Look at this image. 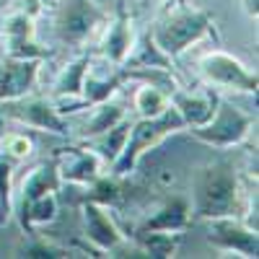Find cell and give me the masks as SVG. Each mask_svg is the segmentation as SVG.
Segmentation results:
<instances>
[{
    "mask_svg": "<svg viewBox=\"0 0 259 259\" xmlns=\"http://www.w3.org/2000/svg\"><path fill=\"white\" fill-rule=\"evenodd\" d=\"M189 210L197 218L239 215L241 210V179L228 161H210L192 171L189 182Z\"/></svg>",
    "mask_w": 259,
    "mask_h": 259,
    "instance_id": "obj_1",
    "label": "cell"
},
{
    "mask_svg": "<svg viewBox=\"0 0 259 259\" xmlns=\"http://www.w3.org/2000/svg\"><path fill=\"white\" fill-rule=\"evenodd\" d=\"M148 31L171 60H177L205 36H215V18L189 0H163Z\"/></svg>",
    "mask_w": 259,
    "mask_h": 259,
    "instance_id": "obj_2",
    "label": "cell"
},
{
    "mask_svg": "<svg viewBox=\"0 0 259 259\" xmlns=\"http://www.w3.org/2000/svg\"><path fill=\"white\" fill-rule=\"evenodd\" d=\"M182 130H187L184 119L179 117V112L171 104H168V109H163L156 117H138L135 122H130V133H127L124 148H122V153L117 156V161L109 166V171L127 179L140 166L143 156L148 153L150 148L161 145L168 135L182 133Z\"/></svg>",
    "mask_w": 259,
    "mask_h": 259,
    "instance_id": "obj_3",
    "label": "cell"
},
{
    "mask_svg": "<svg viewBox=\"0 0 259 259\" xmlns=\"http://www.w3.org/2000/svg\"><path fill=\"white\" fill-rule=\"evenodd\" d=\"M106 13L96 0H55L52 6V34L65 47H80L104 24Z\"/></svg>",
    "mask_w": 259,
    "mask_h": 259,
    "instance_id": "obj_4",
    "label": "cell"
},
{
    "mask_svg": "<svg viewBox=\"0 0 259 259\" xmlns=\"http://www.w3.org/2000/svg\"><path fill=\"white\" fill-rule=\"evenodd\" d=\"M254 127V117L239 106H233L231 101L221 99L215 106L212 117L200 124V127H187L194 140H200L210 148H233L249 138Z\"/></svg>",
    "mask_w": 259,
    "mask_h": 259,
    "instance_id": "obj_5",
    "label": "cell"
},
{
    "mask_svg": "<svg viewBox=\"0 0 259 259\" xmlns=\"http://www.w3.org/2000/svg\"><path fill=\"white\" fill-rule=\"evenodd\" d=\"M0 117L8 122H16L21 127L39 130V133H52V135L70 133V124L65 119V114H60L57 104L52 99H41L31 94L0 101Z\"/></svg>",
    "mask_w": 259,
    "mask_h": 259,
    "instance_id": "obj_6",
    "label": "cell"
},
{
    "mask_svg": "<svg viewBox=\"0 0 259 259\" xmlns=\"http://www.w3.org/2000/svg\"><path fill=\"white\" fill-rule=\"evenodd\" d=\"M200 75L205 83L218 85V89H231V91H241V94H256L259 78L254 70H249L246 65L223 50H210L200 55L197 60Z\"/></svg>",
    "mask_w": 259,
    "mask_h": 259,
    "instance_id": "obj_7",
    "label": "cell"
},
{
    "mask_svg": "<svg viewBox=\"0 0 259 259\" xmlns=\"http://www.w3.org/2000/svg\"><path fill=\"white\" fill-rule=\"evenodd\" d=\"M13 11L3 18L0 24V39H3V52L11 57H36L45 60L50 55L47 47H41L36 41V26L34 21L36 16H31L29 11L11 6Z\"/></svg>",
    "mask_w": 259,
    "mask_h": 259,
    "instance_id": "obj_8",
    "label": "cell"
},
{
    "mask_svg": "<svg viewBox=\"0 0 259 259\" xmlns=\"http://www.w3.org/2000/svg\"><path fill=\"white\" fill-rule=\"evenodd\" d=\"M259 231L249 228L239 215H218L207 218V241L223 251H233L246 259H256L259 254Z\"/></svg>",
    "mask_w": 259,
    "mask_h": 259,
    "instance_id": "obj_9",
    "label": "cell"
},
{
    "mask_svg": "<svg viewBox=\"0 0 259 259\" xmlns=\"http://www.w3.org/2000/svg\"><path fill=\"white\" fill-rule=\"evenodd\" d=\"M135 75H138V70L124 68V65H112L106 60H104V65H94V60H91L89 70H85V78H83V89H80V109H89L94 104L112 99Z\"/></svg>",
    "mask_w": 259,
    "mask_h": 259,
    "instance_id": "obj_10",
    "label": "cell"
},
{
    "mask_svg": "<svg viewBox=\"0 0 259 259\" xmlns=\"http://www.w3.org/2000/svg\"><path fill=\"white\" fill-rule=\"evenodd\" d=\"M135 45V29H133V18H130L127 8L119 6L114 16L106 18L101 39H99V57L112 62V65H124L127 55L133 52Z\"/></svg>",
    "mask_w": 259,
    "mask_h": 259,
    "instance_id": "obj_11",
    "label": "cell"
},
{
    "mask_svg": "<svg viewBox=\"0 0 259 259\" xmlns=\"http://www.w3.org/2000/svg\"><path fill=\"white\" fill-rule=\"evenodd\" d=\"M41 60L36 57H0V101L26 96L39 83Z\"/></svg>",
    "mask_w": 259,
    "mask_h": 259,
    "instance_id": "obj_12",
    "label": "cell"
},
{
    "mask_svg": "<svg viewBox=\"0 0 259 259\" xmlns=\"http://www.w3.org/2000/svg\"><path fill=\"white\" fill-rule=\"evenodd\" d=\"M57 177L62 184H75V187H89L96 177H101L104 163L91 148H68L55 156Z\"/></svg>",
    "mask_w": 259,
    "mask_h": 259,
    "instance_id": "obj_13",
    "label": "cell"
},
{
    "mask_svg": "<svg viewBox=\"0 0 259 259\" xmlns=\"http://www.w3.org/2000/svg\"><path fill=\"white\" fill-rule=\"evenodd\" d=\"M80 221H83V236L89 239L99 251H112L124 241V233L119 231V226L114 223V218L106 212L104 205L80 202Z\"/></svg>",
    "mask_w": 259,
    "mask_h": 259,
    "instance_id": "obj_14",
    "label": "cell"
},
{
    "mask_svg": "<svg viewBox=\"0 0 259 259\" xmlns=\"http://www.w3.org/2000/svg\"><path fill=\"white\" fill-rule=\"evenodd\" d=\"M218 101H221V96L215 94L212 89L184 91V89L177 85V89L168 94V104L179 112V117L184 119V127H200V124H205L212 117Z\"/></svg>",
    "mask_w": 259,
    "mask_h": 259,
    "instance_id": "obj_15",
    "label": "cell"
},
{
    "mask_svg": "<svg viewBox=\"0 0 259 259\" xmlns=\"http://www.w3.org/2000/svg\"><path fill=\"white\" fill-rule=\"evenodd\" d=\"M192 221V210H189V197L174 194L168 197L158 210H153L148 218L135 228V231H184Z\"/></svg>",
    "mask_w": 259,
    "mask_h": 259,
    "instance_id": "obj_16",
    "label": "cell"
},
{
    "mask_svg": "<svg viewBox=\"0 0 259 259\" xmlns=\"http://www.w3.org/2000/svg\"><path fill=\"white\" fill-rule=\"evenodd\" d=\"M89 65H91V55L83 52V55L73 57V60L57 73L55 89H52V96H55L57 104L70 101V104H73V112L80 109V89H83V78H85Z\"/></svg>",
    "mask_w": 259,
    "mask_h": 259,
    "instance_id": "obj_17",
    "label": "cell"
},
{
    "mask_svg": "<svg viewBox=\"0 0 259 259\" xmlns=\"http://www.w3.org/2000/svg\"><path fill=\"white\" fill-rule=\"evenodd\" d=\"M60 177H57V166H55V158L52 161H41L36 163L29 174L21 179L18 184V205L21 202H29V200H36L41 194H50V192H57L60 189Z\"/></svg>",
    "mask_w": 259,
    "mask_h": 259,
    "instance_id": "obj_18",
    "label": "cell"
},
{
    "mask_svg": "<svg viewBox=\"0 0 259 259\" xmlns=\"http://www.w3.org/2000/svg\"><path fill=\"white\" fill-rule=\"evenodd\" d=\"M124 68H133V70H150V68L171 70V68H174V60H171V57L156 45L153 36H150V31H145V34L135 36L133 52L127 55Z\"/></svg>",
    "mask_w": 259,
    "mask_h": 259,
    "instance_id": "obj_19",
    "label": "cell"
},
{
    "mask_svg": "<svg viewBox=\"0 0 259 259\" xmlns=\"http://www.w3.org/2000/svg\"><path fill=\"white\" fill-rule=\"evenodd\" d=\"M89 109H91V114L85 117V122H83L80 130H78V138H80V140L94 138V135H99V133H106L109 127H114V124H119L122 119H127L124 106H122L119 101H114V96L106 99V101H101V104L89 106Z\"/></svg>",
    "mask_w": 259,
    "mask_h": 259,
    "instance_id": "obj_20",
    "label": "cell"
},
{
    "mask_svg": "<svg viewBox=\"0 0 259 259\" xmlns=\"http://www.w3.org/2000/svg\"><path fill=\"white\" fill-rule=\"evenodd\" d=\"M127 133H130V119H122L119 124L109 127L106 133H99L94 138H85L83 145L85 148H91L94 153L101 158L104 166H112L117 161V156L122 153V148H124V140H127Z\"/></svg>",
    "mask_w": 259,
    "mask_h": 259,
    "instance_id": "obj_21",
    "label": "cell"
},
{
    "mask_svg": "<svg viewBox=\"0 0 259 259\" xmlns=\"http://www.w3.org/2000/svg\"><path fill=\"white\" fill-rule=\"evenodd\" d=\"M133 241L148 256L168 259V256L177 254V249L182 244V233L179 231H135Z\"/></svg>",
    "mask_w": 259,
    "mask_h": 259,
    "instance_id": "obj_22",
    "label": "cell"
},
{
    "mask_svg": "<svg viewBox=\"0 0 259 259\" xmlns=\"http://www.w3.org/2000/svg\"><path fill=\"white\" fill-rule=\"evenodd\" d=\"M18 207V218H21V228L26 233H31V226H47L57 218V192H50V194H41L36 200H29V202H21L16 205Z\"/></svg>",
    "mask_w": 259,
    "mask_h": 259,
    "instance_id": "obj_23",
    "label": "cell"
},
{
    "mask_svg": "<svg viewBox=\"0 0 259 259\" xmlns=\"http://www.w3.org/2000/svg\"><path fill=\"white\" fill-rule=\"evenodd\" d=\"M124 194H127V182L124 177H117V174H109V177H96L89 187H85V194L83 200L89 202H96V205H104V207H117L124 202Z\"/></svg>",
    "mask_w": 259,
    "mask_h": 259,
    "instance_id": "obj_24",
    "label": "cell"
},
{
    "mask_svg": "<svg viewBox=\"0 0 259 259\" xmlns=\"http://www.w3.org/2000/svg\"><path fill=\"white\" fill-rule=\"evenodd\" d=\"M133 106L138 117H156L168 109V91H163L156 83H143L133 94Z\"/></svg>",
    "mask_w": 259,
    "mask_h": 259,
    "instance_id": "obj_25",
    "label": "cell"
},
{
    "mask_svg": "<svg viewBox=\"0 0 259 259\" xmlns=\"http://www.w3.org/2000/svg\"><path fill=\"white\" fill-rule=\"evenodd\" d=\"M31 150H34V145H31V140L24 133H8V135L0 138V156L11 158L13 163L29 158Z\"/></svg>",
    "mask_w": 259,
    "mask_h": 259,
    "instance_id": "obj_26",
    "label": "cell"
},
{
    "mask_svg": "<svg viewBox=\"0 0 259 259\" xmlns=\"http://www.w3.org/2000/svg\"><path fill=\"white\" fill-rule=\"evenodd\" d=\"M13 161L0 156V202H3L11 212H13V187H11V179H13Z\"/></svg>",
    "mask_w": 259,
    "mask_h": 259,
    "instance_id": "obj_27",
    "label": "cell"
},
{
    "mask_svg": "<svg viewBox=\"0 0 259 259\" xmlns=\"http://www.w3.org/2000/svg\"><path fill=\"white\" fill-rule=\"evenodd\" d=\"M68 251L60 249V246H52V244H45V241H39L34 246H26L24 256H65Z\"/></svg>",
    "mask_w": 259,
    "mask_h": 259,
    "instance_id": "obj_28",
    "label": "cell"
},
{
    "mask_svg": "<svg viewBox=\"0 0 259 259\" xmlns=\"http://www.w3.org/2000/svg\"><path fill=\"white\" fill-rule=\"evenodd\" d=\"M11 6H18V8L29 11L31 16H39L45 8H52V6H55V0H13Z\"/></svg>",
    "mask_w": 259,
    "mask_h": 259,
    "instance_id": "obj_29",
    "label": "cell"
},
{
    "mask_svg": "<svg viewBox=\"0 0 259 259\" xmlns=\"http://www.w3.org/2000/svg\"><path fill=\"white\" fill-rule=\"evenodd\" d=\"M241 8L249 18H256L259 16V0H241Z\"/></svg>",
    "mask_w": 259,
    "mask_h": 259,
    "instance_id": "obj_30",
    "label": "cell"
},
{
    "mask_svg": "<svg viewBox=\"0 0 259 259\" xmlns=\"http://www.w3.org/2000/svg\"><path fill=\"white\" fill-rule=\"evenodd\" d=\"M8 218H11V210H8L3 202H0V228H3V226L8 223Z\"/></svg>",
    "mask_w": 259,
    "mask_h": 259,
    "instance_id": "obj_31",
    "label": "cell"
},
{
    "mask_svg": "<svg viewBox=\"0 0 259 259\" xmlns=\"http://www.w3.org/2000/svg\"><path fill=\"white\" fill-rule=\"evenodd\" d=\"M140 6H156V3H163V0H135Z\"/></svg>",
    "mask_w": 259,
    "mask_h": 259,
    "instance_id": "obj_32",
    "label": "cell"
},
{
    "mask_svg": "<svg viewBox=\"0 0 259 259\" xmlns=\"http://www.w3.org/2000/svg\"><path fill=\"white\" fill-rule=\"evenodd\" d=\"M11 3L13 0H0V8H11Z\"/></svg>",
    "mask_w": 259,
    "mask_h": 259,
    "instance_id": "obj_33",
    "label": "cell"
}]
</instances>
